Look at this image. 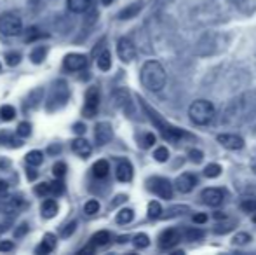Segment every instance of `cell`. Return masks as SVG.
I'll return each instance as SVG.
<instances>
[{"mask_svg": "<svg viewBox=\"0 0 256 255\" xmlns=\"http://www.w3.org/2000/svg\"><path fill=\"white\" fill-rule=\"evenodd\" d=\"M46 55H48V49H46L44 46H38V48H35L34 51H32L30 58H32V62L38 65V63H42V62H44Z\"/></svg>", "mask_w": 256, "mask_h": 255, "instance_id": "28", "label": "cell"}, {"mask_svg": "<svg viewBox=\"0 0 256 255\" xmlns=\"http://www.w3.org/2000/svg\"><path fill=\"white\" fill-rule=\"evenodd\" d=\"M30 131H32V126H30V123H20V126H18V135L20 136H28L30 135Z\"/></svg>", "mask_w": 256, "mask_h": 255, "instance_id": "41", "label": "cell"}, {"mask_svg": "<svg viewBox=\"0 0 256 255\" xmlns=\"http://www.w3.org/2000/svg\"><path fill=\"white\" fill-rule=\"evenodd\" d=\"M192 220L196 222V224H206V222H208V215H206V213H196L192 217Z\"/></svg>", "mask_w": 256, "mask_h": 255, "instance_id": "45", "label": "cell"}, {"mask_svg": "<svg viewBox=\"0 0 256 255\" xmlns=\"http://www.w3.org/2000/svg\"><path fill=\"white\" fill-rule=\"evenodd\" d=\"M28 32H30V34L26 35V42L35 41V39L42 37V34H38V30H37V28H32V30H28Z\"/></svg>", "mask_w": 256, "mask_h": 255, "instance_id": "46", "label": "cell"}, {"mask_svg": "<svg viewBox=\"0 0 256 255\" xmlns=\"http://www.w3.org/2000/svg\"><path fill=\"white\" fill-rule=\"evenodd\" d=\"M214 218H216V220H218V218H225V213H218V211H216V213H214Z\"/></svg>", "mask_w": 256, "mask_h": 255, "instance_id": "52", "label": "cell"}, {"mask_svg": "<svg viewBox=\"0 0 256 255\" xmlns=\"http://www.w3.org/2000/svg\"><path fill=\"white\" fill-rule=\"evenodd\" d=\"M92 252H94V246H92V245H89V246H86V248H82L78 253H92Z\"/></svg>", "mask_w": 256, "mask_h": 255, "instance_id": "50", "label": "cell"}, {"mask_svg": "<svg viewBox=\"0 0 256 255\" xmlns=\"http://www.w3.org/2000/svg\"><path fill=\"white\" fill-rule=\"evenodd\" d=\"M66 4H68V9H70L72 13L80 14V13H86V11L91 7L92 0H66Z\"/></svg>", "mask_w": 256, "mask_h": 255, "instance_id": "18", "label": "cell"}, {"mask_svg": "<svg viewBox=\"0 0 256 255\" xmlns=\"http://www.w3.org/2000/svg\"><path fill=\"white\" fill-rule=\"evenodd\" d=\"M126 239H128V236H122V238H118V243H126Z\"/></svg>", "mask_w": 256, "mask_h": 255, "instance_id": "54", "label": "cell"}, {"mask_svg": "<svg viewBox=\"0 0 256 255\" xmlns=\"http://www.w3.org/2000/svg\"><path fill=\"white\" fill-rule=\"evenodd\" d=\"M7 191V182L0 180V192H6Z\"/></svg>", "mask_w": 256, "mask_h": 255, "instance_id": "51", "label": "cell"}, {"mask_svg": "<svg viewBox=\"0 0 256 255\" xmlns=\"http://www.w3.org/2000/svg\"><path fill=\"white\" fill-rule=\"evenodd\" d=\"M84 211L86 215H94L100 211V203L96 199H89L88 203L84 204Z\"/></svg>", "mask_w": 256, "mask_h": 255, "instance_id": "35", "label": "cell"}, {"mask_svg": "<svg viewBox=\"0 0 256 255\" xmlns=\"http://www.w3.org/2000/svg\"><path fill=\"white\" fill-rule=\"evenodd\" d=\"M63 65H64L66 70L78 72V70H84L86 68V65H88V58H86V55H80V53H72V55L64 56Z\"/></svg>", "mask_w": 256, "mask_h": 255, "instance_id": "8", "label": "cell"}, {"mask_svg": "<svg viewBox=\"0 0 256 255\" xmlns=\"http://www.w3.org/2000/svg\"><path fill=\"white\" fill-rule=\"evenodd\" d=\"M63 184H61L60 180H56L54 184H51V192H54V194H61L63 192Z\"/></svg>", "mask_w": 256, "mask_h": 255, "instance_id": "47", "label": "cell"}, {"mask_svg": "<svg viewBox=\"0 0 256 255\" xmlns=\"http://www.w3.org/2000/svg\"><path fill=\"white\" fill-rule=\"evenodd\" d=\"M251 241V236L248 232H239V234L234 236V243L236 245H246V243Z\"/></svg>", "mask_w": 256, "mask_h": 255, "instance_id": "39", "label": "cell"}, {"mask_svg": "<svg viewBox=\"0 0 256 255\" xmlns=\"http://www.w3.org/2000/svg\"><path fill=\"white\" fill-rule=\"evenodd\" d=\"M14 116H16V110H14L12 105H4L0 109V119L2 121H12Z\"/></svg>", "mask_w": 256, "mask_h": 255, "instance_id": "30", "label": "cell"}, {"mask_svg": "<svg viewBox=\"0 0 256 255\" xmlns=\"http://www.w3.org/2000/svg\"><path fill=\"white\" fill-rule=\"evenodd\" d=\"M35 194L37 196H49L51 194V184H48V182H44V184H38L35 185Z\"/></svg>", "mask_w": 256, "mask_h": 255, "instance_id": "36", "label": "cell"}, {"mask_svg": "<svg viewBox=\"0 0 256 255\" xmlns=\"http://www.w3.org/2000/svg\"><path fill=\"white\" fill-rule=\"evenodd\" d=\"M222 175V166L220 164H208V166L204 168V177H208V178H216V177H220Z\"/></svg>", "mask_w": 256, "mask_h": 255, "instance_id": "29", "label": "cell"}, {"mask_svg": "<svg viewBox=\"0 0 256 255\" xmlns=\"http://www.w3.org/2000/svg\"><path fill=\"white\" fill-rule=\"evenodd\" d=\"M35 177H37V173H34V171H28V178H30V180H35Z\"/></svg>", "mask_w": 256, "mask_h": 255, "instance_id": "53", "label": "cell"}, {"mask_svg": "<svg viewBox=\"0 0 256 255\" xmlns=\"http://www.w3.org/2000/svg\"><path fill=\"white\" fill-rule=\"evenodd\" d=\"M74 131H75V133H78V135H82V133L86 131V126H84L82 123H77V124L74 126Z\"/></svg>", "mask_w": 256, "mask_h": 255, "instance_id": "48", "label": "cell"}, {"mask_svg": "<svg viewBox=\"0 0 256 255\" xmlns=\"http://www.w3.org/2000/svg\"><path fill=\"white\" fill-rule=\"evenodd\" d=\"M75 227H77V224H75V222H72V224H68L66 227L63 229V232H61V234H63L64 238H68V236H70V234H74Z\"/></svg>", "mask_w": 256, "mask_h": 255, "instance_id": "44", "label": "cell"}, {"mask_svg": "<svg viewBox=\"0 0 256 255\" xmlns=\"http://www.w3.org/2000/svg\"><path fill=\"white\" fill-rule=\"evenodd\" d=\"M140 81L145 86L148 91H160L166 86V81H168V75H166V70L158 62L155 60H150L142 67V72H140Z\"/></svg>", "mask_w": 256, "mask_h": 255, "instance_id": "1", "label": "cell"}, {"mask_svg": "<svg viewBox=\"0 0 256 255\" xmlns=\"http://www.w3.org/2000/svg\"><path fill=\"white\" fill-rule=\"evenodd\" d=\"M216 116L214 105L208 100H196V102L190 103L188 107V117L194 124L197 126H204V124H209Z\"/></svg>", "mask_w": 256, "mask_h": 255, "instance_id": "2", "label": "cell"}, {"mask_svg": "<svg viewBox=\"0 0 256 255\" xmlns=\"http://www.w3.org/2000/svg\"><path fill=\"white\" fill-rule=\"evenodd\" d=\"M102 2L104 4V6H110V4L114 2V0H102Z\"/></svg>", "mask_w": 256, "mask_h": 255, "instance_id": "55", "label": "cell"}, {"mask_svg": "<svg viewBox=\"0 0 256 255\" xmlns=\"http://www.w3.org/2000/svg\"><path fill=\"white\" fill-rule=\"evenodd\" d=\"M176 191L182 194H188L190 191H194L197 185V177L194 173H182L176 178Z\"/></svg>", "mask_w": 256, "mask_h": 255, "instance_id": "11", "label": "cell"}, {"mask_svg": "<svg viewBox=\"0 0 256 255\" xmlns=\"http://www.w3.org/2000/svg\"><path fill=\"white\" fill-rule=\"evenodd\" d=\"M114 102L118 109H122L126 114H131L132 112V102H131V95H129L128 89L124 88H118L114 91Z\"/></svg>", "mask_w": 256, "mask_h": 255, "instance_id": "9", "label": "cell"}, {"mask_svg": "<svg viewBox=\"0 0 256 255\" xmlns=\"http://www.w3.org/2000/svg\"><path fill=\"white\" fill-rule=\"evenodd\" d=\"M23 32V21L12 13H4L0 16V34L6 37H14Z\"/></svg>", "mask_w": 256, "mask_h": 255, "instance_id": "3", "label": "cell"}, {"mask_svg": "<svg viewBox=\"0 0 256 255\" xmlns=\"http://www.w3.org/2000/svg\"><path fill=\"white\" fill-rule=\"evenodd\" d=\"M218 143H222V145L228 150H239L244 147V140L240 138L239 135H232V133L218 135Z\"/></svg>", "mask_w": 256, "mask_h": 255, "instance_id": "13", "label": "cell"}, {"mask_svg": "<svg viewBox=\"0 0 256 255\" xmlns=\"http://www.w3.org/2000/svg\"><path fill=\"white\" fill-rule=\"evenodd\" d=\"M154 143H155V135H154V133H145V135L142 136V147L148 149V147H152Z\"/></svg>", "mask_w": 256, "mask_h": 255, "instance_id": "40", "label": "cell"}, {"mask_svg": "<svg viewBox=\"0 0 256 255\" xmlns=\"http://www.w3.org/2000/svg\"><path fill=\"white\" fill-rule=\"evenodd\" d=\"M94 138L98 142V145H106L112 138H114V129H112L110 123H98L96 124Z\"/></svg>", "mask_w": 256, "mask_h": 255, "instance_id": "14", "label": "cell"}, {"mask_svg": "<svg viewBox=\"0 0 256 255\" xmlns=\"http://www.w3.org/2000/svg\"><path fill=\"white\" fill-rule=\"evenodd\" d=\"M100 109V89L98 88H89V91L86 93V105H84V114L88 117H94L96 112Z\"/></svg>", "mask_w": 256, "mask_h": 255, "instance_id": "6", "label": "cell"}, {"mask_svg": "<svg viewBox=\"0 0 256 255\" xmlns=\"http://www.w3.org/2000/svg\"><path fill=\"white\" fill-rule=\"evenodd\" d=\"M223 197H225L223 191L222 189H216V187H208L200 192V201H202L204 204H208V206H212V208L220 206V204L223 203Z\"/></svg>", "mask_w": 256, "mask_h": 255, "instance_id": "7", "label": "cell"}, {"mask_svg": "<svg viewBox=\"0 0 256 255\" xmlns=\"http://www.w3.org/2000/svg\"><path fill=\"white\" fill-rule=\"evenodd\" d=\"M20 60H21V55H20V53H16V51L7 53V55H6V62H7L9 67H14V65H18V63H20Z\"/></svg>", "mask_w": 256, "mask_h": 255, "instance_id": "38", "label": "cell"}, {"mask_svg": "<svg viewBox=\"0 0 256 255\" xmlns=\"http://www.w3.org/2000/svg\"><path fill=\"white\" fill-rule=\"evenodd\" d=\"M26 231H28V225H26V224H21V225H20V229L16 231V236H23Z\"/></svg>", "mask_w": 256, "mask_h": 255, "instance_id": "49", "label": "cell"}, {"mask_svg": "<svg viewBox=\"0 0 256 255\" xmlns=\"http://www.w3.org/2000/svg\"><path fill=\"white\" fill-rule=\"evenodd\" d=\"M134 218V211L131 208H124L117 213V224H129Z\"/></svg>", "mask_w": 256, "mask_h": 255, "instance_id": "26", "label": "cell"}, {"mask_svg": "<svg viewBox=\"0 0 256 255\" xmlns=\"http://www.w3.org/2000/svg\"><path fill=\"white\" fill-rule=\"evenodd\" d=\"M110 67H112V55L108 51H103L98 58V68L103 72H108L110 70Z\"/></svg>", "mask_w": 256, "mask_h": 255, "instance_id": "25", "label": "cell"}, {"mask_svg": "<svg viewBox=\"0 0 256 255\" xmlns=\"http://www.w3.org/2000/svg\"><path fill=\"white\" fill-rule=\"evenodd\" d=\"M202 238H204V231H202V229H199V227L186 229V232H185V239H186V241H199V239H202Z\"/></svg>", "mask_w": 256, "mask_h": 255, "instance_id": "27", "label": "cell"}, {"mask_svg": "<svg viewBox=\"0 0 256 255\" xmlns=\"http://www.w3.org/2000/svg\"><path fill=\"white\" fill-rule=\"evenodd\" d=\"M52 173H54V177H56V178H63L64 173H66V164H64V163H56V164H54V168H52Z\"/></svg>", "mask_w": 256, "mask_h": 255, "instance_id": "37", "label": "cell"}, {"mask_svg": "<svg viewBox=\"0 0 256 255\" xmlns=\"http://www.w3.org/2000/svg\"><path fill=\"white\" fill-rule=\"evenodd\" d=\"M72 149H74V152L77 154V156L84 157V159L91 156V152H92L91 143L86 138H82V136H78V138H75L74 142H72Z\"/></svg>", "mask_w": 256, "mask_h": 255, "instance_id": "15", "label": "cell"}, {"mask_svg": "<svg viewBox=\"0 0 256 255\" xmlns=\"http://www.w3.org/2000/svg\"><path fill=\"white\" fill-rule=\"evenodd\" d=\"M253 170H254V173H256V164H254V166H253Z\"/></svg>", "mask_w": 256, "mask_h": 255, "instance_id": "57", "label": "cell"}, {"mask_svg": "<svg viewBox=\"0 0 256 255\" xmlns=\"http://www.w3.org/2000/svg\"><path fill=\"white\" fill-rule=\"evenodd\" d=\"M42 161H44V154L40 150H32L26 154V163L30 166H38V164H42Z\"/></svg>", "mask_w": 256, "mask_h": 255, "instance_id": "24", "label": "cell"}, {"mask_svg": "<svg viewBox=\"0 0 256 255\" xmlns=\"http://www.w3.org/2000/svg\"><path fill=\"white\" fill-rule=\"evenodd\" d=\"M142 7H143L142 2L131 4L129 7H126V9H122L120 13H118V18H120V20H131V18H134L136 14L142 11Z\"/></svg>", "mask_w": 256, "mask_h": 255, "instance_id": "21", "label": "cell"}, {"mask_svg": "<svg viewBox=\"0 0 256 255\" xmlns=\"http://www.w3.org/2000/svg\"><path fill=\"white\" fill-rule=\"evenodd\" d=\"M23 204H24V201L21 199V197H9V199L2 204V208L6 211H9V213H12V211H18L20 208H23Z\"/></svg>", "mask_w": 256, "mask_h": 255, "instance_id": "23", "label": "cell"}, {"mask_svg": "<svg viewBox=\"0 0 256 255\" xmlns=\"http://www.w3.org/2000/svg\"><path fill=\"white\" fill-rule=\"evenodd\" d=\"M66 102H68V88H66V84H64V82H60V84L54 88L52 96L49 98L48 109H51L52 103H56V105H54V109H60V107H63Z\"/></svg>", "mask_w": 256, "mask_h": 255, "instance_id": "12", "label": "cell"}, {"mask_svg": "<svg viewBox=\"0 0 256 255\" xmlns=\"http://www.w3.org/2000/svg\"><path fill=\"white\" fill-rule=\"evenodd\" d=\"M180 238H182V234H180L176 229H166V231L158 236V246H160L162 250H171L172 246H176L180 243Z\"/></svg>", "mask_w": 256, "mask_h": 255, "instance_id": "10", "label": "cell"}, {"mask_svg": "<svg viewBox=\"0 0 256 255\" xmlns=\"http://www.w3.org/2000/svg\"><path fill=\"white\" fill-rule=\"evenodd\" d=\"M40 211L44 218H52L58 213V203L54 199H46L40 206Z\"/></svg>", "mask_w": 256, "mask_h": 255, "instance_id": "19", "label": "cell"}, {"mask_svg": "<svg viewBox=\"0 0 256 255\" xmlns=\"http://www.w3.org/2000/svg\"><path fill=\"white\" fill-rule=\"evenodd\" d=\"M240 208H242V211H246V213L256 211V197H246V199L240 203Z\"/></svg>", "mask_w": 256, "mask_h": 255, "instance_id": "34", "label": "cell"}, {"mask_svg": "<svg viewBox=\"0 0 256 255\" xmlns=\"http://www.w3.org/2000/svg\"><path fill=\"white\" fill-rule=\"evenodd\" d=\"M54 246H56V236H54V234H46L44 239H42V243L37 246V250H35V252H37L38 255L51 253L54 250Z\"/></svg>", "mask_w": 256, "mask_h": 255, "instance_id": "17", "label": "cell"}, {"mask_svg": "<svg viewBox=\"0 0 256 255\" xmlns=\"http://www.w3.org/2000/svg\"><path fill=\"white\" fill-rule=\"evenodd\" d=\"M117 55H118V58H120L124 63H129V62H132V60L136 58V46L132 44L131 39H128V37L118 39V42H117Z\"/></svg>", "mask_w": 256, "mask_h": 255, "instance_id": "5", "label": "cell"}, {"mask_svg": "<svg viewBox=\"0 0 256 255\" xmlns=\"http://www.w3.org/2000/svg\"><path fill=\"white\" fill-rule=\"evenodd\" d=\"M108 171H110V164H108V161H104V159L96 161L94 166H92V175H94L96 178L108 177Z\"/></svg>", "mask_w": 256, "mask_h": 255, "instance_id": "20", "label": "cell"}, {"mask_svg": "<svg viewBox=\"0 0 256 255\" xmlns=\"http://www.w3.org/2000/svg\"><path fill=\"white\" fill-rule=\"evenodd\" d=\"M110 239H112V234L108 231H98L94 236L91 238V245L94 246H104V245H108L110 243Z\"/></svg>", "mask_w": 256, "mask_h": 255, "instance_id": "22", "label": "cell"}, {"mask_svg": "<svg viewBox=\"0 0 256 255\" xmlns=\"http://www.w3.org/2000/svg\"><path fill=\"white\" fill-rule=\"evenodd\" d=\"M188 156L192 157V161L194 163H200V161H202V152H200V150H196V149H190V152H188Z\"/></svg>", "mask_w": 256, "mask_h": 255, "instance_id": "42", "label": "cell"}, {"mask_svg": "<svg viewBox=\"0 0 256 255\" xmlns=\"http://www.w3.org/2000/svg\"><path fill=\"white\" fill-rule=\"evenodd\" d=\"M154 157H155V161H158V163H166V161L169 159V150H168V147H157L155 149V152H154Z\"/></svg>", "mask_w": 256, "mask_h": 255, "instance_id": "31", "label": "cell"}, {"mask_svg": "<svg viewBox=\"0 0 256 255\" xmlns=\"http://www.w3.org/2000/svg\"><path fill=\"white\" fill-rule=\"evenodd\" d=\"M132 243H134L136 248H146L150 245V238L146 234H136L132 238Z\"/></svg>", "mask_w": 256, "mask_h": 255, "instance_id": "33", "label": "cell"}, {"mask_svg": "<svg viewBox=\"0 0 256 255\" xmlns=\"http://www.w3.org/2000/svg\"><path fill=\"white\" fill-rule=\"evenodd\" d=\"M12 248H14V243L9 241V239H4V241H0V252H10Z\"/></svg>", "mask_w": 256, "mask_h": 255, "instance_id": "43", "label": "cell"}, {"mask_svg": "<svg viewBox=\"0 0 256 255\" xmlns=\"http://www.w3.org/2000/svg\"><path fill=\"white\" fill-rule=\"evenodd\" d=\"M115 175H117V180L120 182H131L132 180V166L129 161H120L117 164V170H115Z\"/></svg>", "mask_w": 256, "mask_h": 255, "instance_id": "16", "label": "cell"}, {"mask_svg": "<svg viewBox=\"0 0 256 255\" xmlns=\"http://www.w3.org/2000/svg\"><path fill=\"white\" fill-rule=\"evenodd\" d=\"M253 213H254V215H253V222L256 224V211H253Z\"/></svg>", "mask_w": 256, "mask_h": 255, "instance_id": "56", "label": "cell"}, {"mask_svg": "<svg viewBox=\"0 0 256 255\" xmlns=\"http://www.w3.org/2000/svg\"><path fill=\"white\" fill-rule=\"evenodd\" d=\"M162 215V206L157 201H150L148 203V217L150 218H158Z\"/></svg>", "mask_w": 256, "mask_h": 255, "instance_id": "32", "label": "cell"}, {"mask_svg": "<svg viewBox=\"0 0 256 255\" xmlns=\"http://www.w3.org/2000/svg\"><path fill=\"white\" fill-rule=\"evenodd\" d=\"M148 185H150V191L155 192L162 199H171L172 197V185L168 178L154 177L148 180Z\"/></svg>", "mask_w": 256, "mask_h": 255, "instance_id": "4", "label": "cell"}]
</instances>
